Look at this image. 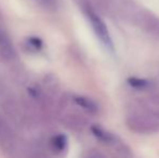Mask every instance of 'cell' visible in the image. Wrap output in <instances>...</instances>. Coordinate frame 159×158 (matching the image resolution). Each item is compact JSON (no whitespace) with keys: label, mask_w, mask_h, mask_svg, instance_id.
<instances>
[{"label":"cell","mask_w":159,"mask_h":158,"mask_svg":"<svg viewBox=\"0 0 159 158\" xmlns=\"http://www.w3.org/2000/svg\"><path fill=\"white\" fill-rule=\"evenodd\" d=\"M129 128L140 133H152L159 131V120L155 116L145 113H132L127 118Z\"/></svg>","instance_id":"obj_1"},{"label":"cell","mask_w":159,"mask_h":158,"mask_svg":"<svg viewBox=\"0 0 159 158\" xmlns=\"http://www.w3.org/2000/svg\"><path fill=\"white\" fill-rule=\"evenodd\" d=\"M86 14L88 20L90 21V24L92 26L93 30H94L96 37L100 39V41L104 44L106 48H108L109 50H113V41H111V35H109V30L107 28L105 22L98 16V14H96L95 11H93L92 9H90L89 7L86 8Z\"/></svg>","instance_id":"obj_2"},{"label":"cell","mask_w":159,"mask_h":158,"mask_svg":"<svg viewBox=\"0 0 159 158\" xmlns=\"http://www.w3.org/2000/svg\"><path fill=\"white\" fill-rule=\"evenodd\" d=\"M138 23L141 24L145 30L159 37V19L148 12H139L136 15Z\"/></svg>","instance_id":"obj_3"},{"label":"cell","mask_w":159,"mask_h":158,"mask_svg":"<svg viewBox=\"0 0 159 158\" xmlns=\"http://www.w3.org/2000/svg\"><path fill=\"white\" fill-rule=\"evenodd\" d=\"M0 55L4 60H12L15 56V51L12 41L2 27H0Z\"/></svg>","instance_id":"obj_4"},{"label":"cell","mask_w":159,"mask_h":158,"mask_svg":"<svg viewBox=\"0 0 159 158\" xmlns=\"http://www.w3.org/2000/svg\"><path fill=\"white\" fill-rule=\"evenodd\" d=\"M145 108L147 110L148 114L159 118V93L149 97L144 103Z\"/></svg>","instance_id":"obj_5"},{"label":"cell","mask_w":159,"mask_h":158,"mask_svg":"<svg viewBox=\"0 0 159 158\" xmlns=\"http://www.w3.org/2000/svg\"><path fill=\"white\" fill-rule=\"evenodd\" d=\"M74 102L77 105H79L80 107H82L84 110L88 111L90 113H95L98 111V106L93 101H91L90 99L84 97H80V95H76L74 97Z\"/></svg>","instance_id":"obj_6"},{"label":"cell","mask_w":159,"mask_h":158,"mask_svg":"<svg viewBox=\"0 0 159 158\" xmlns=\"http://www.w3.org/2000/svg\"><path fill=\"white\" fill-rule=\"evenodd\" d=\"M12 139V131L9 126L0 118V142L1 143H8Z\"/></svg>","instance_id":"obj_7"},{"label":"cell","mask_w":159,"mask_h":158,"mask_svg":"<svg viewBox=\"0 0 159 158\" xmlns=\"http://www.w3.org/2000/svg\"><path fill=\"white\" fill-rule=\"evenodd\" d=\"M128 84L134 89H139V90H143V89H147L151 84V82L146 79L138 78V77H130L128 79Z\"/></svg>","instance_id":"obj_8"},{"label":"cell","mask_w":159,"mask_h":158,"mask_svg":"<svg viewBox=\"0 0 159 158\" xmlns=\"http://www.w3.org/2000/svg\"><path fill=\"white\" fill-rule=\"evenodd\" d=\"M92 132L93 134L95 135L98 139H100L101 141H104V142H111L114 140V137L111 134V133H108L107 131H105L104 129L100 128V127H92Z\"/></svg>","instance_id":"obj_9"},{"label":"cell","mask_w":159,"mask_h":158,"mask_svg":"<svg viewBox=\"0 0 159 158\" xmlns=\"http://www.w3.org/2000/svg\"><path fill=\"white\" fill-rule=\"evenodd\" d=\"M66 144H67L66 138H65L64 135H62V134L55 135V137L52 139L53 147H54L57 151H59V152H62V151L65 150V147H66Z\"/></svg>","instance_id":"obj_10"},{"label":"cell","mask_w":159,"mask_h":158,"mask_svg":"<svg viewBox=\"0 0 159 158\" xmlns=\"http://www.w3.org/2000/svg\"><path fill=\"white\" fill-rule=\"evenodd\" d=\"M27 44L30 46V48L32 50L35 51H40L42 49V41L37 37H30L27 40Z\"/></svg>","instance_id":"obj_11"},{"label":"cell","mask_w":159,"mask_h":158,"mask_svg":"<svg viewBox=\"0 0 159 158\" xmlns=\"http://www.w3.org/2000/svg\"><path fill=\"white\" fill-rule=\"evenodd\" d=\"M42 158H46V157H42Z\"/></svg>","instance_id":"obj_12"}]
</instances>
